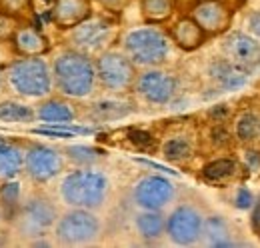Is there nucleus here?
<instances>
[{"instance_id": "f257e3e1", "label": "nucleus", "mask_w": 260, "mask_h": 248, "mask_svg": "<svg viewBox=\"0 0 260 248\" xmlns=\"http://www.w3.org/2000/svg\"><path fill=\"white\" fill-rule=\"evenodd\" d=\"M50 70L54 86L70 98H84L94 90L96 68L86 52L64 50L54 58Z\"/></svg>"}, {"instance_id": "f03ea898", "label": "nucleus", "mask_w": 260, "mask_h": 248, "mask_svg": "<svg viewBox=\"0 0 260 248\" xmlns=\"http://www.w3.org/2000/svg\"><path fill=\"white\" fill-rule=\"evenodd\" d=\"M8 86L24 98H44L52 92V70L42 56H18L4 70Z\"/></svg>"}, {"instance_id": "7ed1b4c3", "label": "nucleus", "mask_w": 260, "mask_h": 248, "mask_svg": "<svg viewBox=\"0 0 260 248\" xmlns=\"http://www.w3.org/2000/svg\"><path fill=\"white\" fill-rule=\"evenodd\" d=\"M108 178L98 170H74L60 184V198L70 208L94 210L108 196Z\"/></svg>"}, {"instance_id": "20e7f679", "label": "nucleus", "mask_w": 260, "mask_h": 248, "mask_svg": "<svg viewBox=\"0 0 260 248\" xmlns=\"http://www.w3.org/2000/svg\"><path fill=\"white\" fill-rule=\"evenodd\" d=\"M168 38L160 30L144 26L130 30L124 38V52L134 64L158 66L168 58Z\"/></svg>"}, {"instance_id": "39448f33", "label": "nucleus", "mask_w": 260, "mask_h": 248, "mask_svg": "<svg viewBox=\"0 0 260 248\" xmlns=\"http://www.w3.org/2000/svg\"><path fill=\"white\" fill-rule=\"evenodd\" d=\"M100 234V220L86 208H72L54 222L56 242L62 246H84Z\"/></svg>"}, {"instance_id": "423d86ee", "label": "nucleus", "mask_w": 260, "mask_h": 248, "mask_svg": "<svg viewBox=\"0 0 260 248\" xmlns=\"http://www.w3.org/2000/svg\"><path fill=\"white\" fill-rule=\"evenodd\" d=\"M14 218L18 222L20 232H24L28 236H36V234H42L54 226L58 212H56V206L48 198L30 196L28 200L20 202V208H18Z\"/></svg>"}, {"instance_id": "0eeeda50", "label": "nucleus", "mask_w": 260, "mask_h": 248, "mask_svg": "<svg viewBox=\"0 0 260 248\" xmlns=\"http://www.w3.org/2000/svg\"><path fill=\"white\" fill-rule=\"evenodd\" d=\"M96 78L108 90H126L136 80L134 62L122 52H104L94 64Z\"/></svg>"}, {"instance_id": "6e6552de", "label": "nucleus", "mask_w": 260, "mask_h": 248, "mask_svg": "<svg viewBox=\"0 0 260 248\" xmlns=\"http://www.w3.org/2000/svg\"><path fill=\"white\" fill-rule=\"evenodd\" d=\"M64 160L62 154L56 148L44 146V144H34L24 152V172L34 182H50L62 172Z\"/></svg>"}, {"instance_id": "1a4fd4ad", "label": "nucleus", "mask_w": 260, "mask_h": 248, "mask_svg": "<svg viewBox=\"0 0 260 248\" xmlns=\"http://www.w3.org/2000/svg\"><path fill=\"white\" fill-rule=\"evenodd\" d=\"M204 218L192 206H178L166 218V232L174 244L190 246L202 236Z\"/></svg>"}, {"instance_id": "9d476101", "label": "nucleus", "mask_w": 260, "mask_h": 248, "mask_svg": "<svg viewBox=\"0 0 260 248\" xmlns=\"http://www.w3.org/2000/svg\"><path fill=\"white\" fill-rule=\"evenodd\" d=\"M172 198H174L172 182L158 174L144 176L134 186V202L144 210H162Z\"/></svg>"}, {"instance_id": "9b49d317", "label": "nucleus", "mask_w": 260, "mask_h": 248, "mask_svg": "<svg viewBox=\"0 0 260 248\" xmlns=\"http://www.w3.org/2000/svg\"><path fill=\"white\" fill-rule=\"evenodd\" d=\"M70 42L80 52H94L100 50L112 36V24L104 18H86L74 28H70Z\"/></svg>"}, {"instance_id": "f8f14e48", "label": "nucleus", "mask_w": 260, "mask_h": 248, "mask_svg": "<svg viewBox=\"0 0 260 248\" xmlns=\"http://www.w3.org/2000/svg\"><path fill=\"white\" fill-rule=\"evenodd\" d=\"M136 90L152 104H166L176 90V80L162 70H148L136 80Z\"/></svg>"}, {"instance_id": "ddd939ff", "label": "nucleus", "mask_w": 260, "mask_h": 248, "mask_svg": "<svg viewBox=\"0 0 260 248\" xmlns=\"http://www.w3.org/2000/svg\"><path fill=\"white\" fill-rule=\"evenodd\" d=\"M224 54L232 64L248 68L260 62V44L248 34L234 32L224 40Z\"/></svg>"}, {"instance_id": "4468645a", "label": "nucleus", "mask_w": 260, "mask_h": 248, "mask_svg": "<svg viewBox=\"0 0 260 248\" xmlns=\"http://www.w3.org/2000/svg\"><path fill=\"white\" fill-rule=\"evenodd\" d=\"M192 18L196 24L204 30V34H216L224 30L230 22V12L226 6L218 0H202L192 10Z\"/></svg>"}, {"instance_id": "2eb2a0df", "label": "nucleus", "mask_w": 260, "mask_h": 248, "mask_svg": "<svg viewBox=\"0 0 260 248\" xmlns=\"http://www.w3.org/2000/svg\"><path fill=\"white\" fill-rule=\"evenodd\" d=\"M18 56H44L50 48L46 36L30 24H20L10 38Z\"/></svg>"}, {"instance_id": "dca6fc26", "label": "nucleus", "mask_w": 260, "mask_h": 248, "mask_svg": "<svg viewBox=\"0 0 260 248\" xmlns=\"http://www.w3.org/2000/svg\"><path fill=\"white\" fill-rule=\"evenodd\" d=\"M88 16H90V0H54L52 22L62 30L74 28Z\"/></svg>"}, {"instance_id": "f3484780", "label": "nucleus", "mask_w": 260, "mask_h": 248, "mask_svg": "<svg viewBox=\"0 0 260 248\" xmlns=\"http://www.w3.org/2000/svg\"><path fill=\"white\" fill-rule=\"evenodd\" d=\"M24 170V150L16 144H0V180H12Z\"/></svg>"}, {"instance_id": "a211bd4d", "label": "nucleus", "mask_w": 260, "mask_h": 248, "mask_svg": "<svg viewBox=\"0 0 260 248\" xmlns=\"http://www.w3.org/2000/svg\"><path fill=\"white\" fill-rule=\"evenodd\" d=\"M210 76L216 80L218 86L234 90L246 82V70L232 64L230 60H218L210 66Z\"/></svg>"}, {"instance_id": "6ab92c4d", "label": "nucleus", "mask_w": 260, "mask_h": 248, "mask_svg": "<svg viewBox=\"0 0 260 248\" xmlns=\"http://www.w3.org/2000/svg\"><path fill=\"white\" fill-rule=\"evenodd\" d=\"M204 30L196 24L194 18H182V20H178L176 24H174V28H172V38H174V42L180 46V48H184V50H194L198 48L202 42H204Z\"/></svg>"}, {"instance_id": "aec40b11", "label": "nucleus", "mask_w": 260, "mask_h": 248, "mask_svg": "<svg viewBox=\"0 0 260 248\" xmlns=\"http://www.w3.org/2000/svg\"><path fill=\"white\" fill-rule=\"evenodd\" d=\"M34 116L44 120V122H52V124H66L74 120V110L68 102H62V100H44L38 104V108L34 110Z\"/></svg>"}, {"instance_id": "412c9836", "label": "nucleus", "mask_w": 260, "mask_h": 248, "mask_svg": "<svg viewBox=\"0 0 260 248\" xmlns=\"http://www.w3.org/2000/svg\"><path fill=\"white\" fill-rule=\"evenodd\" d=\"M134 224H136V230L140 232V236L148 238V240L158 238L166 230V220L160 214V210H146V212L138 214Z\"/></svg>"}, {"instance_id": "4be33fe9", "label": "nucleus", "mask_w": 260, "mask_h": 248, "mask_svg": "<svg viewBox=\"0 0 260 248\" xmlns=\"http://www.w3.org/2000/svg\"><path fill=\"white\" fill-rule=\"evenodd\" d=\"M34 110L26 104H18V102H0V120H8V122H32Z\"/></svg>"}, {"instance_id": "5701e85b", "label": "nucleus", "mask_w": 260, "mask_h": 248, "mask_svg": "<svg viewBox=\"0 0 260 248\" xmlns=\"http://www.w3.org/2000/svg\"><path fill=\"white\" fill-rule=\"evenodd\" d=\"M140 10L148 22H162L172 12V0H140Z\"/></svg>"}, {"instance_id": "b1692460", "label": "nucleus", "mask_w": 260, "mask_h": 248, "mask_svg": "<svg viewBox=\"0 0 260 248\" xmlns=\"http://www.w3.org/2000/svg\"><path fill=\"white\" fill-rule=\"evenodd\" d=\"M162 152L166 160H170V162H180V160L190 158V154H192V144H190V140H186L184 136H176V138H170L168 142H164Z\"/></svg>"}, {"instance_id": "393cba45", "label": "nucleus", "mask_w": 260, "mask_h": 248, "mask_svg": "<svg viewBox=\"0 0 260 248\" xmlns=\"http://www.w3.org/2000/svg\"><path fill=\"white\" fill-rule=\"evenodd\" d=\"M204 230H206V236L210 238L212 246H232V244H234V242L226 240L228 226L222 218H218V216L208 218L206 224L202 226V232H204Z\"/></svg>"}, {"instance_id": "a878e982", "label": "nucleus", "mask_w": 260, "mask_h": 248, "mask_svg": "<svg viewBox=\"0 0 260 248\" xmlns=\"http://www.w3.org/2000/svg\"><path fill=\"white\" fill-rule=\"evenodd\" d=\"M0 204L6 208V214L10 212V216H16L20 208V184L18 182L4 180V184L0 186Z\"/></svg>"}, {"instance_id": "bb28decb", "label": "nucleus", "mask_w": 260, "mask_h": 248, "mask_svg": "<svg viewBox=\"0 0 260 248\" xmlns=\"http://www.w3.org/2000/svg\"><path fill=\"white\" fill-rule=\"evenodd\" d=\"M234 170H236V164H234L232 160L220 158V160H214V162L206 164L204 170H202V174H204L206 180H212V182H214V180H222V178L232 176Z\"/></svg>"}, {"instance_id": "cd10ccee", "label": "nucleus", "mask_w": 260, "mask_h": 248, "mask_svg": "<svg viewBox=\"0 0 260 248\" xmlns=\"http://www.w3.org/2000/svg\"><path fill=\"white\" fill-rule=\"evenodd\" d=\"M0 12L22 20L24 16H30L32 12V0H0Z\"/></svg>"}, {"instance_id": "c85d7f7f", "label": "nucleus", "mask_w": 260, "mask_h": 248, "mask_svg": "<svg viewBox=\"0 0 260 248\" xmlns=\"http://www.w3.org/2000/svg\"><path fill=\"white\" fill-rule=\"evenodd\" d=\"M66 154H68V158H70L74 164L88 166V164L96 162L102 152L96 150V148H90V146H80V144H76V146H68V148H66Z\"/></svg>"}, {"instance_id": "c756f323", "label": "nucleus", "mask_w": 260, "mask_h": 248, "mask_svg": "<svg viewBox=\"0 0 260 248\" xmlns=\"http://www.w3.org/2000/svg\"><path fill=\"white\" fill-rule=\"evenodd\" d=\"M260 132V122L254 114H244L240 116V120L236 122V134L240 140L248 142V140H254Z\"/></svg>"}, {"instance_id": "7c9ffc66", "label": "nucleus", "mask_w": 260, "mask_h": 248, "mask_svg": "<svg viewBox=\"0 0 260 248\" xmlns=\"http://www.w3.org/2000/svg\"><path fill=\"white\" fill-rule=\"evenodd\" d=\"M18 26H20V20H16V18H12V16H8V14H4V12H0V40L12 38V34L16 32Z\"/></svg>"}, {"instance_id": "2f4dec72", "label": "nucleus", "mask_w": 260, "mask_h": 248, "mask_svg": "<svg viewBox=\"0 0 260 248\" xmlns=\"http://www.w3.org/2000/svg\"><path fill=\"white\" fill-rule=\"evenodd\" d=\"M128 138H130V142H132L134 146H138V148H150V146L154 144L152 136H150L148 132H142V130H130Z\"/></svg>"}, {"instance_id": "473e14b6", "label": "nucleus", "mask_w": 260, "mask_h": 248, "mask_svg": "<svg viewBox=\"0 0 260 248\" xmlns=\"http://www.w3.org/2000/svg\"><path fill=\"white\" fill-rule=\"evenodd\" d=\"M96 2L102 4L106 10H112V12H122L130 4V0H96Z\"/></svg>"}, {"instance_id": "72a5a7b5", "label": "nucleus", "mask_w": 260, "mask_h": 248, "mask_svg": "<svg viewBox=\"0 0 260 248\" xmlns=\"http://www.w3.org/2000/svg\"><path fill=\"white\" fill-rule=\"evenodd\" d=\"M252 204V194H250V190L248 188H240L238 192H236V206L238 208H248Z\"/></svg>"}, {"instance_id": "f704fd0d", "label": "nucleus", "mask_w": 260, "mask_h": 248, "mask_svg": "<svg viewBox=\"0 0 260 248\" xmlns=\"http://www.w3.org/2000/svg\"><path fill=\"white\" fill-rule=\"evenodd\" d=\"M248 26H250V30L254 32L256 36H260V12L252 14V16L248 18Z\"/></svg>"}, {"instance_id": "c9c22d12", "label": "nucleus", "mask_w": 260, "mask_h": 248, "mask_svg": "<svg viewBox=\"0 0 260 248\" xmlns=\"http://www.w3.org/2000/svg\"><path fill=\"white\" fill-rule=\"evenodd\" d=\"M212 136H214V142H216V144H226L228 142V134L224 128H216V130L212 132Z\"/></svg>"}, {"instance_id": "e433bc0d", "label": "nucleus", "mask_w": 260, "mask_h": 248, "mask_svg": "<svg viewBox=\"0 0 260 248\" xmlns=\"http://www.w3.org/2000/svg\"><path fill=\"white\" fill-rule=\"evenodd\" d=\"M252 226L260 228V196L256 200V206H254V212H252Z\"/></svg>"}, {"instance_id": "4c0bfd02", "label": "nucleus", "mask_w": 260, "mask_h": 248, "mask_svg": "<svg viewBox=\"0 0 260 248\" xmlns=\"http://www.w3.org/2000/svg\"><path fill=\"white\" fill-rule=\"evenodd\" d=\"M2 82H4V70L0 68V88H2Z\"/></svg>"}, {"instance_id": "58836bf2", "label": "nucleus", "mask_w": 260, "mask_h": 248, "mask_svg": "<svg viewBox=\"0 0 260 248\" xmlns=\"http://www.w3.org/2000/svg\"><path fill=\"white\" fill-rule=\"evenodd\" d=\"M2 142H4V138H2V136H0V144H2Z\"/></svg>"}]
</instances>
